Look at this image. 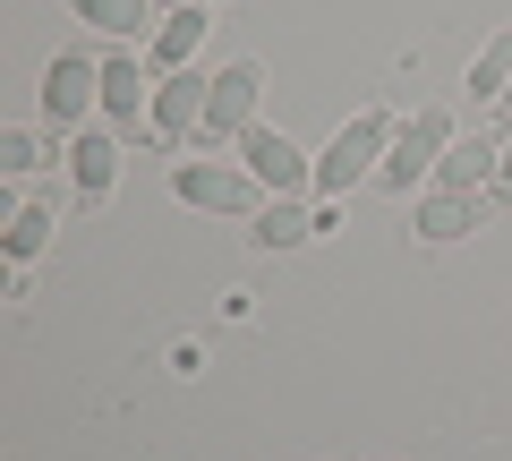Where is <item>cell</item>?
Instances as JSON below:
<instances>
[{
    "instance_id": "obj_1",
    "label": "cell",
    "mask_w": 512,
    "mask_h": 461,
    "mask_svg": "<svg viewBox=\"0 0 512 461\" xmlns=\"http://www.w3.org/2000/svg\"><path fill=\"white\" fill-rule=\"evenodd\" d=\"M393 137H402V120H393V111H350V120H342V137H333V146L316 154V188H325V197L342 205V188H359L367 171H384Z\"/></svg>"
},
{
    "instance_id": "obj_2",
    "label": "cell",
    "mask_w": 512,
    "mask_h": 461,
    "mask_svg": "<svg viewBox=\"0 0 512 461\" xmlns=\"http://www.w3.org/2000/svg\"><path fill=\"white\" fill-rule=\"evenodd\" d=\"M453 111H444V103H427V111H410V120H402V137H393V154H384V171H376V180L384 188H393V197H410V180H427V171H436L444 163V146H453Z\"/></svg>"
},
{
    "instance_id": "obj_3",
    "label": "cell",
    "mask_w": 512,
    "mask_h": 461,
    "mask_svg": "<svg viewBox=\"0 0 512 461\" xmlns=\"http://www.w3.org/2000/svg\"><path fill=\"white\" fill-rule=\"evenodd\" d=\"M86 103H103V60H86V52H60L52 69H43V120L77 137Z\"/></svg>"
},
{
    "instance_id": "obj_4",
    "label": "cell",
    "mask_w": 512,
    "mask_h": 461,
    "mask_svg": "<svg viewBox=\"0 0 512 461\" xmlns=\"http://www.w3.org/2000/svg\"><path fill=\"white\" fill-rule=\"evenodd\" d=\"M205 103H214V77H197V69H180V77H163L154 86V146H188V137H205Z\"/></svg>"
},
{
    "instance_id": "obj_5",
    "label": "cell",
    "mask_w": 512,
    "mask_h": 461,
    "mask_svg": "<svg viewBox=\"0 0 512 461\" xmlns=\"http://www.w3.org/2000/svg\"><path fill=\"white\" fill-rule=\"evenodd\" d=\"M256 94H265V69H256V60H231V69L214 77V103H205V137H197V146L248 137L256 129Z\"/></svg>"
},
{
    "instance_id": "obj_6",
    "label": "cell",
    "mask_w": 512,
    "mask_h": 461,
    "mask_svg": "<svg viewBox=\"0 0 512 461\" xmlns=\"http://www.w3.org/2000/svg\"><path fill=\"white\" fill-rule=\"evenodd\" d=\"M171 188L205 214H248L256 205V171H231V163H171Z\"/></svg>"
},
{
    "instance_id": "obj_7",
    "label": "cell",
    "mask_w": 512,
    "mask_h": 461,
    "mask_svg": "<svg viewBox=\"0 0 512 461\" xmlns=\"http://www.w3.org/2000/svg\"><path fill=\"white\" fill-rule=\"evenodd\" d=\"M239 163L256 171V188H274V197H291L299 180H316V163H308V154H299L282 129H265V120H256L248 137H239Z\"/></svg>"
},
{
    "instance_id": "obj_8",
    "label": "cell",
    "mask_w": 512,
    "mask_h": 461,
    "mask_svg": "<svg viewBox=\"0 0 512 461\" xmlns=\"http://www.w3.org/2000/svg\"><path fill=\"white\" fill-rule=\"evenodd\" d=\"M69 180H77V197H86V205H103L111 180H120V137L77 129V137H69Z\"/></svg>"
},
{
    "instance_id": "obj_9",
    "label": "cell",
    "mask_w": 512,
    "mask_h": 461,
    "mask_svg": "<svg viewBox=\"0 0 512 461\" xmlns=\"http://www.w3.org/2000/svg\"><path fill=\"white\" fill-rule=\"evenodd\" d=\"M205 35H214V9H171V18L154 26L146 60H154V69H163V77H180L188 60H197V43H205Z\"/></svg>"
},
{
    "instance_id": "obj_10",
    "label": "cell",
    "mask_w": 512,
    "mask_h": 461,
    "mask_svg": "<svg viewBox=\"0 0 512 461\" xmlns=\"http://www.w3.org/2000/svg\"><path fill=\"white\" fill-rule=\"evenodd\" d=\"M478 188H436V197H419V214H410V231L419 240H461V231H478Z\"/></svg>"
},
{
    "instance_id": "obj_11",
    "label": "cell",
    "mask_w": 512,
    "mask_h": 461,
    "mask_svg": "<svg viewBox=\"0 0 512 461\" xmlns=\"http://www.w3.org/2000/svg\"><path fill=\"white\" fill-rule=\"evenodd\" d=\"M495 171H504V154H495V137L478 129V137H453V146H444L436 188H495Z\"/></svg>"
},
{
    "instance_id": "obj_12",
    "label": "cell",
    "mask_w": 512,
    "mask_h": 461,
    "mask_svg": "<svg viewBox=\"0 0 512 461\" xmlns=\"http://www.w3.org/2000/svg\"><path fill=\"white\" fill-rule=\"evenodd\" d=\"M103 111L120 120L128 137H137V111H154V86H146V69H137L128 52H111V60H103Z\"/></svg>"
},
{
    "instance_id": "obj_13",
    "label": "cell",
    "mask_w": 512,
    "mask_h": 461,
    "mask_svg": "<svg viewBox=\"0 0 512 461\" xmlns=\"http://www.w3.org/2000/svg\"><path fill=\"white\" fill-rule=\"evenodd\" d=\"M256 248H265V257H274V248H299V240H316V214H299L291 197H274V205H256V231H248Z\"/></svg>"
},
{
    "instance_id": "obj_14",
    "label": "cell",
    "mask_w": 512,
    "mask_h": 461,
    "mask_svg": "<svg viewBox=\"0 0 512 461\" xmlns=\"http://www.w3.org/2000/svg\"><path fill=\"white\" fill-rule=\"evenodd\" d=\"M504 94H512V26L470 60V103H504Z\"/></svg>"
},
{
    "instance_id": "obj_15",
    "label": "cell",
    "mask_w": 512,
    "mask_h": 461,
    "mask_svg": "<svg viewBox=\"0 0 512 461\" xmlns=\"http://www.w3.org/2000/svg\"><path fill=\"white\" fill-rule=\"evenodd\" d=\"M86 26H103V35H146L154 26V0H69Z\"/></svg>"
},
{
    "instance_id": "obj_16",
    "label": "cell",
    "mask_w": 512,
    "mask_h": 461,
    "mask_svg": "<svg viewBox=\"0 0 512 461\" xmlns=\"http://www.w3.org/2000/svg\"><path fill=\"white\" fill-rule=\"evenodd\" d=\"M43 240H52V205H18V214H9V257L26 265Z\"/></svg>"
},
{
    "instance_id": "obj_17",
    "label": "cell",
    "mask_w": 512,
    "mask_h": 461,
    "mask_svg": "<svg viewBox=\"0 0 512 461\" xmlns=\"http://www.w3.org/2000/svg\"><path fill=\"white\" fill-rule=\"evenodd\" d=\"M43 163V137L35 129H0V171H35Z\"/></svg>"
},
{
    "instance_id": "obj_18",
    "label": "cell",
    "mask_w": 512,
    "mask_h": 461,
    "mask_svg": "<svg viewBox=\"0 0 512 461\" xmlns=\"http://www.w3.org/2000/svg\"><path fill=\"white\" fill-rule=\"evenodd\" d=\"M487 197H512V146H504V171H495V188H487Z\"/></svg>"
},
{
    "instance_id": "obj_19",
    "label": "cell",
    "mask_w": 512,
    "mask_h": 461,
    "mask_svg": "<svg viewBox=\"0 0 512 461\" xmlns=\"http://www.w3.org/2000/svg\"><path fill=\"white\" fill-rule=\"evenodd\" d=\"M154 9H197V0H154Z\"/></svg>"
},
{
    "instance_id": "obj_20",
    "label": "cell",
    "mask_w": 512,
    "mask_h": 461,
    "mask_svg": "<svg viewBox=\"0 0 512 461\" xmlns=\"http://www.w3.org/2000/svg\"><path fill=\"white\" fill-rule=\"evenodd\" d=\"M504 111H512V94H504Z\"/></svg>"
}]
</instances>
